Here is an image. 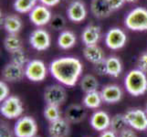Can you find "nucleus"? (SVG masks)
Here are the masks:
<instances>
[{"instance_id":"12","label":"nucleus","mask_w":147,"mask_h":137,"mask_svg":"<svg viewBox=\"0 0 147 137\" xmlns=\"http://www.w3.org/2000/svg\"><path fill=\"white\" fill-rule=\"evenodd\" d=\"M67 15L70 21L80 23L87 17V8L85 4L80 0H74L69 4L67 9Z\"/></svg>"},{"instance_id":"16","label":"nucleus","mask_w":147,"mask_h":137,"mask_svg":"<svg viewBox=\"0 0 147 137\" xmlns=\"http://www.w3.org/2000/svg\"><path fill=\"white\" fill-rule=\"evenodd\" d=\"M100 37L101 29L99 26L94 24H90L86 26L82 32V40L85 46L97 44Z\"/></svg>"},{"instance_id":"25","label":"nucleus","mask_w":147,"mask_h":137,"mask_svg":"<svg viewBox=\"0 0 147 137\" xmlns=\"http://www.w3.org/2000/svg\"><path fill=\"white\" fill-rule=\"evenodd\" d=\"M127 126L129 125L127 124V121L125 119L124 114H115L111 118L110 129L117 134H119L123 130H125L127 128Z\"/></svg>"},{"instance_id":"31","label":"nucleus","mask_w":147,"mask_h":137,"mask_svg":"<svg viewBox=\"0 0 147 137\" xmlns=\"http://www.w3.org/2000/svg\"><path fill=\"white\" fill-rule=\"evenodd\" d=\"M66 20L63 16L61 15H54L52 16V18L49 22V26L54 30H62L65 28Z\"/></svg>"},{"instance_id":"2","label":"nucleus","mask_w":147,"mask_h":137,"mask_svg":"<svg viewBox=\"0 0 147 137\" xmlns=\"http://www.w3.org/2000/svg\"><path fill=\"white\" fill-rule=\"evenodd\" d=\"M124 86L128 93L135 97L144 94L147 90L146 73L139 69L130 70L125 76Z\"/></svg>"},{"instance_id":"3","label":"nucleus","mask_w":147,"mask_h":137,"mask_svg":"<svg viewBox=\"0 0 147 137\" xmlns=\"http://www.w3.org/2000/svg\"><path fill=\"white\" fill-rule=\"evenodd\" d=\"M125 27L133 31L147 30V9L143 7H135L127 14L124 19Z\"/></svg>"},{"instance_id":"29","label":"nucleus","mask_w":147,"mask_h":137,"mask_svg":"<svg viewBox=\"0 0 147 137\" xmlns=\"http://www.w3.org/2000/svg\"><path fill=\"white\" fill-rule=\"evenodd\" d=\"M44 117L49 121H50V123L61 118L59 107L56 105L47 104V106L45 107V110H44Z\"/></svg>"},{"instance_id":"37","label":"nucleus","mask_w":147,"mask_h":137,"mask_svg":"<svg viewBox=\"0 0 147 137\" xmlns=\"http://www.w3.org/2000/svg\"><path fill=\"white\" fill-rule=\"evenodd\" d=\"M118 137H138V136L134 130L126 128L125 130L121 132V133L119 134Z\"/></svg>"},{"instance_id":"20","label":"nucleus","mask_w":147,"mask_h":137,"mask_svg":"<svg viewBox=\"0 0 147 137\" xmlns=\"http://www.w3.org/2000/svg\"><path fill=\"white\" fill-rule=\"evenodd\" d=\"M83 56L88 61L92 64H96L105 59L102 49L99 47L97 44L85 46V48L83 49Z\"/></svg>"},{"instance_id":"22","label":"nucleus","mask_w":147,"mask_h":137,"mask_svg":"<svg viewBox=\"0 0 147 137\" xmlns=\"http://www.w3.org/2000/svg\"><path fill=\"white\" fill-rule=\"evenodd\" d=\"M105 64L108 75L113 78L119 77L121 70H123V64H121V61L119 58L115 57V56H111L105 59Z\"/></svg>"},{"instance_id":"4","label":"nucleus","mask_w":147,"mask_h":137,"mask_svg":"<svg viewBox=\"0 0 147 137\" xmlns=\"http://www.w3.org/2000/svg\"><path fill=\"white\" fill-rule=\"evenodd\" d=\"M22 101L18 96H9L1 103L0 113L7 119L13 120L19 118L23 113Z\"/></svg>"},{"instance_id":"30","label":"nucleus","mask_w":147,"mask_h":137,"mask_svg":"<svg viewBox=\"0 0 147 137\" xmlns=\"http://www.w3.org/2000/svg\"><path fill=\"white\" fill-rule=\"evenodd\" d=\"M10 56H11V62L15 64L24 66V65H27V63L28 62V56L22 48L15 50V51H12L10 53Z\"/></svg>"},{"instance_id":"27","label":"nucleus","mask_w":147,"mask_h":137,"mask_svg":"<svg viewBox=\"0 0 147 137\" xmlns=\"http://www.w3.org/2000/svg\"><path fill=\"white\" fill-rule=\"evenodd\" d=\"M4 47L7 51L11 53L12 51L22 48V41L18 34H8L4 40Z\"/></svg>"},{"instance_id":"13","label":"nucleus","mask_w":147,"mask_h":137,"mask_svg":"<svg viewBox=\"0 0 147 137\" xmlns=\"http://www.w3.org/2000/svg\"><path fill=\"white\" fill-rule=\"evenodd\" d=\"M2 75L5 80L10 82H20L24 78V76H26L23 66L15 64L13 62H10L5 66Z\"/></svg>"},{"instance_id":"18","label":"nucleus","mask_w":147,"mask_h":137,"mask_svg":"<svg viewBox=\"0 0 147 137\" xmlns=\"http://www.w3.org/2000/svg\"><path fill=\"white\" fill-rule=\"evenodd\" d=\"M69 121L64 118H59L51 121L49 126V134L50 137H67L69 134Z\"/></svg>"},{"instance_id":"10","label":"nucleus","mask_w":147,"mask_h":137,"mask_svg":"<svg viewBox=\"0 0 147 137\" xmlns=\"http://www.w3.org/2000/svg\"><path fill=\"white\" fill-rule=\"evenodd\" d=\"M29 43L38 51H43L49 48L51 44V38L47 30L43 28L35 29L29 37Z\"/></svg>"},{"instance_id":"11","label":"nucleus","mask_w":147,"mask_h":137,"mask_svg":"<svg viewBox=\"0 0 147 137\" xmlns=\"http://www.w3.org/2000/svg\"><path fill=\"white\" fill-rule=\"evenodd\" d=\"M29 19L34 25L38 27H43L49 24L52 18V14L49 8L44 5H36L29 13Z\"/></svg>"},{"instance_id":"23","label":"nucleus","mask_w":147,"mask_h":137,"mask_svg":"<svg viewBox=\"0 0 147 137\" xmlns=\"http://www.w3.org/2000/svg\"><path fill=\"white\" fill-rule=\"evenodd\" d=\"M76 41H77L76 35L70 30H63L60 32L58 38V45L62 49H71L76 44Z\"/></svg>"},{"instance_id":"17","label":"nucleus","mask_w":147,"mask_h":137,"mask_svg":"<svg viewBox=\"0 0 147 137\" xmlns=\"http://www.w3.org/2000/svg\"><path fill=\"white\" fill-rule=\"evenodd\" d=\"M90 10L93 16L97 18H109L113 11L108 0H92Z\"/></svg>"},{"instance_id":"9","label":"nucleus","mask_w":147,"mask_h":137,"mask_svg":"<svg viewBox=\"0 0 147 137\" xmlns=\"http://www.w3.org/2000/svg\"><path fill=\"white\" fill-rule=\"evenodd\" d=\"M126 41H127L126 33L120 28H111L105 35V44L110 49L118 50L123 48Z\"/></svg>"},{"instance_id":"33","label":"nucleus","mask_w":147,"mask_h":137,"mask_svg":"<svg viewBox=\"0 0 147 137\" xmlns=\"http://www.w3.org/2000/svg\"><path fill=\"white\" fill-rule=\"evenodd\" d=\"M0 137H13V132L5 121H2L0 126Z\"/></svg>"},{"instance_id":"14","label":"nucleus","mask_w":147,"mask_h":137,"mask_svg":"<svg viewBox=\"0 0 147 137\" xmlns=\"http://www.w3.org/2000/svg\"><path fill=\"white\" fill-rule=\"evenodd\" d=\"M90 124L94 130L98 132H103L110 128L111 117L104 111H96L90 116Z\"/></svg>"},{"instance_id":"6","label":"nucleus","mask_w":147,"mask_h":137,"mask_svg":"<svg viewBox=\"0 0 147 137\" xmlns=\"http://www.w3.org/2000/svg\"><path fill=\"white\" fill-rule=\"evenodd\" d=\"M26 77L34 82H42L47 77L48 70L45 63L40 59H31L25 67Z\"/></svg>"},{"instance_id":"24","label":"nucleus","mask_w":147,"mask_h":137,"mask_svg":"<svg viewBox=\"0 0 147 137\" xmlns=\"http://www.w3.org/2000/svg\"><path fill=\"white\" fill-rule=\"evenodd\" d=\"M100 92L98 90L92 91V92L86 93L82 100L83 105L88 109H97L99 108L101 103H102Z\"/></svg>"},{"instance_id":"32","label":"nucleus","mask_w":147,"mask_h":137,"mask_svg":"<svg viewBox=\"0 0 147 137\" xmlns=\"http://www.w3.org/2000/svg\"><path fill=\"white\" fill-rule=\"evenodd\" d=\"M7 97H9V88L7 84L5 82H0V101L6 100Z\"/></svg>"},{"instance_id":"38","label":"nucleus","mask_w":147,"mask_h":137,"mask_svg":"<svg viewBox=\"0 0 147 137\" xmlns=\"http://www.w3.org/2000/svg\"><path fill=\"white\" fill-rule=\"evenodd\" d=\"M41 5H44L48 7H55L60 2V0H38Z\"/></svg>"},{"instance_id":"42","label":"nucleus","mask_w":147,"mask_h":137,"mask_svg":"<svg viewBox=\"0 0 147 137\" xmlns=\"http://www.w3.org/2000/svg\"><path fill=\"white\" fill-rule=\"evenodd\" d=\"M34 137H41V136H38V135H36V136H34Z\"/></svg>"},{"instance_id":"34","label":"nucleus","mask_w":147,"mask_h":137,"mask_svg":"<svg viewBox=\"0 0 147 137\" xmlns=\"http://www.w3.org/2000/svg\"><path fill=\"white\" fill-rule=\"evenodd\" d=\"M137 66L139 70H143L144 72L147 73V52L143 53L139 57Z\"/></svg>"},{"instance_id":"36","label":"nucleus","mask_w":147,"mask_h":137,"mask_svg":"<svg viewBox=\"0 0 147 137\" xmlns=\"http://www.w3.org/2000/svg\"><path fill=\"white\" fill-rule=\"evenodd\" d=\"M108 1L110 3L111 9H113V11L123 7V6L126 3V0H108Z\"/></svg>"},{"instance_id":"26","label":"nucleus","mask_w":147,"mask_h":137,"mask_svg":"<svg viewBox=\"0 0 147 137\" xmlns=\"http://www.w3.org/2000/svg\"><path fill=\"white\" fill-rule=\"evenodd\" d=\"M99 87V82L93 75L87 74L80 80V88L85 93L92 92L97 90Z\"/></svg>"},{"instance_id":"19","label":"nucleus","mask_w":147,"mask_h":137,"mask_svg":"<svg viewBox=\"0 0 147 137\" xmlns=\"http://www.w3.org/2000/svg\"><path fill=\"white\" fill-rule=\"evenodd\" d=\"M86 117V110L79 104H71L65 111V119L69 123L78 124Z\"/></svg>"},{"instance_id":"41","label":"nucleus","mask_w":147,"mask_h":137,"mask_svg":"<svg viewBox=\"0 0 147 137\" xmlns=\"http://www.w3.org/2000/svg\"><path fill=\"white\" fill-rule=\"evenodd\" d=\"M145 111H146V113H147V101H146V104H145Z\"/></svg>"},{"instance_id":"7","label":"nucleus","mask_w":147,"mask_h":137,"mask_svg":"<svg viewBox=\"0 0 147 137\" xmlns=\"http://www.w3.org/2000/svg\"><path fill=\"white\" fill-rule=\"evenodd\" d=\"M44 99L47 104L61 106L67 100V92L62 85L52 84L46 88L44 91Z\"/></svg>"},{"instance_id":"8","label":"nucleus","mask_w":147,"mask_h":137,"mask_svg":"<svg viewBox=\"0 0 147 137\" xmlns=\"http://www.w3.org/2000/svg\"><path fill=\"white\" fill-rule=\"evenodd\" d=\"M127 124L136 131L147 130V113L141 109H130L124 114Z\"/></svg>"},{"instance_id":"40","label":"nucleus","mask_w":147,"mask_h":137,"mask_svg":"<svg viewBox=\"0 0 147 137\" xmlns=\"http://www.w3.org/2000/svg\"><path fill=\"white\" fill-rule=\"evenodd\" d=\"M137 0H126V2L127 3H134V2H136Z\"/></svg>"},{"instance_id":"15","label":"nucleus","mask_w":147,"mask_h":137,"mask_svg":"<svg viewBox=\"0 0 147 137\" xmlns=\"http://www.w3.org/2000/svg\"><path fill=\"white\" fill-rule=\"evenodd\" d=\"M100 95L102 101L106 103H116L121 100L123 90L121 87L115 84L106 85L100 90Z\"/></svg>"},{"instance_id":"39","label":"nucleus","mask_w":147,"mask_h":137,"mask_svg":"<svg viewBox=\"0 0 147 137\" xmlns=\"http://www.w3.org/2000/svg\"><path fill=\"white\" fill-rule=\"evenodd\" d=\"M99 137H118V136H117V134L110 129V130H105L103 132H101V134H100Z\"/></svg>"},{"instance_id":"35","label":"nucleus","mask_w":147,"mask_h":137,"mask_svg":"<svg viewBox=\"0 0 147 137\" xmlns=\"http://www.w3.org/2000/svg\"><path fill=\"white\" fill-rule=\"evenodd\" d=\"M105 59H103L102 61H100V62L94 64V70H95V72H97V74H99V75H106V74H107Z\"/></svg>"},{"instance_id":"28","label":"nucleus","mask_w":147,"mask_h":137,"mask_svg":"<svg viewBox=\"0 0 147 137\" xmlns=\"http://www.w3.org/2000/svg\"><path fill=\"white\" fill-rule=\"evenodd\" d=\"M37 3L32 1V0H15L13 7L17 12L25 14L29 13L35 7Z\"/></svg>"},{"instance_id":"5","label":"nucleus","mask_w":147,"mask_h":137,"mask_svg":"<svg viewBox=\"0 0 147 137\" xmlns=\"http://www.w3.org/2000/svg\"><path fill=\"white\" fill-rule=\"evenodd\" d=\"M37 123L30 116L18 118L14 126V134L16 137H34L37 135Z\"/></svg>"},{"instance_id":"1","label":"nucleus","mask_w":147,"mask_h":137,"mask_svg":"<svg viewBox=\"0 0 147 137\" xmlns=\"http://www.w3.org/2000/svg\"><path fill=\"white\" fill-rule=\"evenodd\" d=\"M83 72L82 61L75 57H61L49 64V72L58 82L73 87Z\"/></svg>"},{"instance_id":"21","label":"nucleus","mask_w":147,"mask_h":137,"mask_svg":"<svg viewBox=\"0 0 147 137\" xmlns=\"http://www.w3.org/2000/svg\"><path fill=\"white\" fill-rule=\"evenodd\" d=\"M3 27L8 34H18L22 29V20L17 15H7L3 19Z\"/></svg>"}]
</instances>
